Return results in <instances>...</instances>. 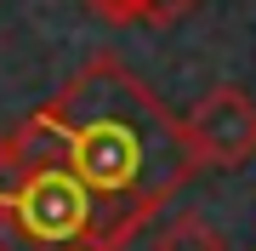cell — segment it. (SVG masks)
Here are the masks:
<instances>
[{
	"label": "cell",
	"instance_id": "277c9868",
	"mask_svg": "<svg viewBox=\"0 0 256 251\" xmlns=\"http://www.w3.org/2000/svg\"><path fill=\"white\" fill-rule=\"evenodd\" d=\"M154 251H228V240H222V228L210 223V217L182 211V217H171V223H160Z\"/></svg>",
	"mask_w": 256,
	"mask_h": 251
},
{
	"label": "cell",
	"instance_id": "3957f363",
	"mask_svg": "<svg viewBox=\"0 0 256 251\" xmlns=\"http://www.w3.org/2000/svg\"><path fill=\"white\" fill-rule=\"evenodd\" d=\"M102 23H148V29H171L182 23L200 0H86Z\"/></svg>",
	"mask_w": 256,
	"mask_h": 251
},
{
	"label": "cell",
	"instance_id": "6da1fadb",
	"mask_svg": "<svg viewBox=\"0 0 256 251\" xmlns=\"http://www.w3.org/2000/svg\"><path fill=\"white\" fill-rule=\"evenodd\" d=\"M46 166H63L97 200L120 240H137L160 205L188 188L200 160L188 154L182 120L102 52L0 143V183Z\"/></svg>",
	"mask_w": 256,
	"mask_h": 251
},
{
	"label": "cell",
	"instance_id": "7a4b0ae2",
	"mask_svg": "<svg viewBox=\"0 0 256 251\" xmlns=\"http://www.w3.org/2000/svg\"><path fill=\"white\" fill-rule=\"evenodd\" d=\"M182 137H188V154L200 160V171L250 166L256 160V97L239 92V86H210L182 114Z\"/></svg>",
	"mask_w": 256,
	"mask_h": 251
},
{
	"label": "cell",
	"instance_id": "5b68a950",
	"mask_svg": "<svg viewBox=\"0 0 256 251\" xmlns=\"http://www.w3.org/2000/svg\"><path fill=\"white\" fill-rule=\"evenodd\" d=\"M0 223H6V217H0Z\"/></svg>",
	"mask_w": 256,
	"mask_h": 251
}]
</instances>
